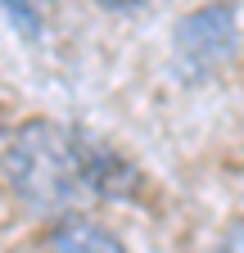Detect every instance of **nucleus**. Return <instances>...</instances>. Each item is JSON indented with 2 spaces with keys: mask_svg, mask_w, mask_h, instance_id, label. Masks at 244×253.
<instances>
[{
  "mask_svg": "<svg viewBox=\"0 0 244 253\" xmlns=\"http://www.w3.org/2000/svg\"><path fill=\"white\" fill-rule=\"evenodd\" d=\"M0 131H5V109H0Z\"/></svg>",
  "mask_w": 244,
  "mask_h": 253,
  "instance_id": "6e6552de",
  "label": "nucleus"
},
{
  "mask_svg": "<svg viewBox=\"0 0 244 253\" xmlns=\"http://www.w3.org/2000/svg\"><path fill=\"white\" fill-rule=\"evenodd\" d=\"M0 5H5V14L27 32V37H37L41 32V14H37V0H0Z\"/></svg>",
  "mask_w": 244,
  "mask_h": 253,
  "instance_id": "39448f33",
  "label": "nucleus"
},
{
  "mask_svg": "<svg viewBox=\"0 0 244 253\" xmlns=\"http://www.w3.org/2000/svg\"><path fill=\"white\" fill-rule=\"evenodd\" d=\"M100 9L109 14H136V9H149V5H159V0H95Z\"/></svg>",
  "mask_w": 244,
  "mask_h": 253,
  "instance_id": "423d86ee",
  "label": "nucleus"
},
{
  "mask_svg": "<svg viewBox=\"0 0 244 253\" xmlns=\"http://www.w3.org/2000/svg\"><path fill=\"white\" fill-rule=\"evenodd\" d=\"M37 5H50V0H37Z\"/></svg>",
  "mask_w": 244,
  "mask_h": 253,
  "instance_id": "1a4fd4ad",
  "label": "nucleus"
},
{
  "mask_svg": "<svg viewBox=\"0 0 244 253\" xmlns=\"http://www.w3.org/2000/svg\"><path fill=\"white\" fill-rule=\"evenodd\" d=\"M0 176H5L18 204L37 212L73 208L86 195L77 154H73V126L50 122V118H32L14 126L0 145Z\"/></svg>",
  "mask_w": 244,
  "mask_h": 253,
  "instance_id": "f257e3e1",
  "label": "nucleus"
},
{
  "mask_svg": "<svg viewBox=\"0 0 244 253\" xmlns=\"http://www.w3.org/2000/svg\"><path fill=\"white\" fill-rule=\"evenodd\" d=\"M73 154H77V172H81L86 195H100V199H136L140 195L145 172L104 136H90L81 126H73Z\"/></svg>",
  "mask_w": 244,
  "mask_h": 253,
  "instance_id": "7ed1b4c3",
  "label": "nucleus"
},
{
  "mask_svg": "<svg viewBox=\"0 0 244 253\" xmlns=\"http://www.w3.org/2000/svg\"><path fill=\"white\" fill-rule=\"evenodd\" d=\"M235 45H240V14L226 0L199 5L172 27V54H176V68L186 82L212 77L235 54Z\"/></svg>",
  "mask_w": 244,
  "mask_h": 253,
  "instance_id": "f03ea898",
  "label": "nucleus"
},
{
  "mask_svg": "<svg viewBox=\"0 0 244 253\" xmlns=\"http://www.w3.org/2000/svg\"><path fill=\"white\" fill-rule=\"evenodd\" d=\"M226 244H244V226H235V231H231V240H226Z\"/></svg>",
  "mask_w": 244,
  "mask_h": 253,
  "instance_id": "0eeeda50",
  "label": "nucleus"
},
{
  "mask_svg": "<svg viewBox=\"0 0 244 253\" xmlns=\"http://www.w3.org/2000/svg\"><path fill=\"white\" fill-rule=\"evenodd\" d=\"M41 244H45V249H73V253H118V249H122V240H118L109 226L86 221V217H64L59 226L45 231Z\"/></svg>",
  "mask_w": 244,
  "mask_h": 253,
  "instance_id": "20e7f679",
  "label": "nucleus"
}]
</instances>
